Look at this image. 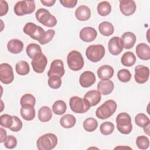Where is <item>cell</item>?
<instances>
[{
	"label": "cell",
	"instance_id": "1",
	"mask_svg": "<svg viewBox=\"0 0 150 150\" xmlns=\"http://www.w3.org/2000/svg\"><path fill=\"white\" fill-rule=\"evenodd\" d=\"M117 107V104L114 100H108L97 108L96 115L99 119L105 120L114 114Z\"/></svg>",
	"mask_w": 150,
	"mask_h": 150
},
{
	"label": "cell",
	"instance_id": "2",
	"mask_svg": "<svg viewBox=\"0 0 150 150\" xmlns=\"http://www.w3.org/2000/svg\"><path fill=\"white\" fill-rule=\"evenodd\" d=\"M57 137L53 133H47L40 136L36 141L39 150H51L57 144Z\"/></svg>",
	"mask_w": 150,
	"mask_h": 150
},
{
	"label": "cell",
	"instance_id": "3",
	"mask_svg": "<svg viewBox=\"0 0 150 150\" xmlns=\"http://www.w3.org/2000/svg\"><path fill=\"white\" fill-rule=\"evenodd\" d=\"M117 128L118 131L122 134H128L132 130L131 118L130 115L127 112H121L118 114L115 119Z\"/></svg>",
	"mask_w": 150,
	"mask_h": 150
},
{
	"label": "cell",
	"instance_id": "4",
	"mask_svg": "<svg viewBox=\"0 0 150 150\" xmlns=\"http://www.w3.org/2000/svg\"><path fill=\"white\" fill-rule=\"evenodd\" d=\"M37 21L45 26L53 28L57 24V19L54 16L45 8H39L35 13Z\"/></svg>",
	"mask_w": 150,
	"mask_h": 150
},
{
	"label": "cell",
	"instance_id": "5",
	"mask_svg": "<svg viewBox=\"0 0 150 150\" xmlns=\"http://www.w3.org/2000/svg\"><path fill=\"white\" fill-rule=\"evenodd\" d=\"M67 63L69 69L74 71L81 70L84 64L82 54L77 50H72L69 53L67 56Z\"/></svg>",
	"mask_w": 150,
	"mask_h": 150
},
{
	"label": "cell",
	"instance_id": "6",
	"mask_svg": "<svg viewBox=\"0 0 150 150\" xmlns=\"http://www.w3.org/2000/svg\"><path fill=\"white\" fill-rule=\"evenodd\" d=\"M105 48L103 45H91L88 46L86 50V56L87 58L93 63L100 61L104 56Z\"/></svg>",
	"mask_w": 150,
	"mask_h": 150
},
{
	"label": "cell",
	"instance_id": "7",
	"mask_svg": "<svg viewBox=\"0 0 150 150\" xmlns=\"http://www.w3.org/2000/svg\"><path fill=\"white\" fill-rule=\"evenodd\" d=\"M69 105L71 111L77 114L85 113L91 107L84 98H82L78 96H73L70 98Z\"/></svg>",
	"mask_w": 150,
	"mask_h": 150
},
{
	"label": "cell",
	"instance_id": "8",
	"mask_svg": "<svg viewBox=\"0 0 150 150\" xmlns=\"http://www.w3.org/2000/svg\"><path fill=\"white\" fill-rule=\"evenodd\" d=\"M33 1H20L14 6V12L17 16H23L33 13L35 10Z\"/></svg>",
	"mask_w": 150,
	"mask_h": 150
},
{
	"label": "cell",
	"instance_id": "9",
	"mask_svg": "<svg viewBox=\"0 0 150 150\" xmlns=\"http://www.w3.org/2000/svg\"><path fill=\"white\" fill-rule=\"evenodd\" d=\"M14 74L12 66L6 63L0 64V80L5 84H8L13 81Z\"/></svg>",
	"mask_w": 150,
	"mask_h": 150
},
{
	"label": "cell",
	"instance_id": "10",
	"mask_svg": "<svg viewBox=\"0 0 150 150\" xmlns=\"http://www.w3.org/2000/svg\"><path fill=\"white\" fill-rule=\"evenodd\" d=\"M31 64L35 72L42 73L47 64V57L42 53H38L32 59Z\"/></svg>",
	"mask_w": 150,
	"mask_h": 150
},
{
	"label": "cell",
	"instance_id": "11",
	"mask_svg": "<svg viewBox=\"0 0 150 150\" xmlns=\"http://www.w3.org/2000/svg\"><path fill=\"white\" fill-rule=\"evenodd\" d=\"M149 76V69L144 65H138L135 67L134 78L137 83L144 84L146 83Z\"/></svg>",
	"mask_w": 150,
	"mask_h": 150
},
{
	"label": "cell",
	"instance_id": "12",
	"mask_svg": "<svg viewBox=\"0 0 150 150\" xmlns=\"http://www.w3.org/2000/svg\"><path fill=\"white\" fill-rule=\"evenodd\" d=\"M64 63L60 59H55L51 63L50 69L47 72V76H58L60 77L64 74Z\"/></svg>",
	"mask_w": 150,
	"mask_h": 150
},
{
	"label": "cell",
	"instance_id": "13",
	"mask_svg": "<svg viewBox=\"0 0 150 150\" xmlns=\"http://www.w3.org/2000/svg\"><path fill=\"white\" fill-rule=\"evenodd\" d=\"M108 48L110 53L114 56L121 53L123 50V45L120 37L114 36L111 38L108 43Z\"/></svg>",
	"mask_w": 150,
	"mask_h": 150
},
{
	"label": "cell",
	"instance_id": "14",
	"mask_svg": "<svg viewBox=\"0 0 150 150\" xmlns=\"http://www.w3.org/2000/svg\"><path fill=\"white\" fill-rule=\"evenodd\" d=\"M137 5L133 0H122L120 1V9L122 14L125 16H130L136 11Z\"/></svg>",
	"mask_w": 150,
	"mask_h": 150
},
{
	"label": "cell",
	"instance_id": "15",
	"mask_svg": "<svg viewBox=\"0 0 150 150\" xmlns=\"http://www.w3.org/2000/svg\"><path fill=\"white\" fill-rule=\"evenodd\" d=\"M97 36L96 30L93 27L87 26L82 28L80 31L79 36L81 40L84 42H91L95 40Z\"/></svg>",
	"mask_w": 150,
	"mask_h": 150
},
{
	"label": "cell",
	"instance_id": "16",
	"mask_svg": "<svg viewBox=\"0 0 150 150\" xmlns=\"http://www.w3.org/2000/svg\"><path fill=\"white\" fill-rule=\"evenodd\" d=\"M96 76L91 71H85L82 73L79 78V83L81 87L88 88L95 83Z\"/></svg>",
	"mask_w": 150,
	"mask_h": 150
},
{
	"label": "cell",
	"instance_id": "17",
	"mask_svg": "<svg viewBox=\"0 0 150 150\" xmlns=\"http://www.w3.org/2000/svg\"><path fill=\"white\" fill-rule=\"evenodd\" d=\"M114 88V83L110 79L101 80L97 86V90L101 94L104 96L108 95L111 93Z\"/></svg>",
	"mask_w": 150,
	"mask_h": 150
},
{
	"label": "cell",
	"instance_id": "18",
	"mask_svg": "<svg viewBox=\"0 0 150 150\" xmlns=\"http://www.w3.org/2000/svg\"><path fill=\"white\" fill-rule=\"evenodd\" d=\"M84 98L88 102L90 107H93L100 103L101 100V94L98 90H90L85 94Z\"/></svg>",
	"mask_w": 150,
	"mask_h": 150
},
{
	"label": "cell",
	"instance_id": "19",
	"mask_svg": "<svg viewBox=\"0 0 150 150\" xmlns=\"http://www.w3.org/2000/svg\"><path fill=\"white\" fill-rule=\"evenodd\" d=\"M137 56L142 60H149L150 59V48L148 45L141 43L137 45L135 49Z\"/></svg>",
	"mask_w": 150,
	"mask_h": 150
},
{
	"label": "cell",
	"instance_id": "20",
	"mask_svg": "<svg viewBox=\"0 0 150 150\" xmlns=\"http://www.w3.org/2000/svg\"><path fill=\"white\" fill-rule=\"evenodd\" d=\"M121 40L124 48L129 49L132 48L136 42V36L131 32H127L123 33L121 37Z\"/></svg>",
	"mask_w": 150,
	"mask_h": 150
},
{
	"label": "cell",
	"instance_id": "21",
	"mask_svg": "<svg viewBox=\"0 0 150 150\" xmlns=\"http://www.w3.org/2000/svg\"><path fill=\"white\" fill-rule=\"evenodd\" d=\"M114 70L110 65H103L100 66L97 71V74L99 79L101 80L110 79L114 75Z\"/></svg>",
	"mask_w": 150,
	"mask_h": 150
},
{
	"label": "cell",
	"instance_id": "22",
	"mask_svg": "<svg viewBox=\"0 0 150 150\" xmlns=\"http://www.w3.org/2000/svg\"><path fill=\"white\" fill-rule=\"evenodd\" d=\"M23 49V43L18 39H11L7 43V49L12 54L20 53Z\"/></svg>",
	"mask_w": 150,
	"mask_h": 150
},
{
	"label": "cell",
	"instance_id": "23",
	"mask_svg": "<svg viewBox=\"0 0 150 150\" xmlns=\"http://www.w3.org/2000/svg\"><path fill=\"white\" fill-rule=\"evenodd\" d=\"M75 16L79 21H87L91 16L90 9L86 5H80L76 9L75 11Z\"/></svg>",
	"mask_w": 150,
	"mask_h": 150
},
{
	"label": "cell",
	"instance_id": "24",
	"mask_svg": "<svg viewBox=\"0 0 150 150\" xmlns=\"http://www.w3.org/2000/svg\"><path fill=\"white\" fill-rule=\"evenodd\" d=\"M22 117L26 121H31L35 117V110L34 106L23 105L20 110Z\"/></svg>",
	"mask_w": 150,
	"mask_h": 150
},
{
	"label": "cell",
	"instance_id": "25",
	"mask_svg": "<svg viewBox=\"0 0 150 150\" xmlns=\"http://www.w3.org/2000/svg\"><path fill=\"white\" fill-rule=\"evenodd\" d=\"M100 33L104 36H109L112 35L114 31V28L112 24L107 21H104L98 25Z\"/></svg>",
	"mask_w": 150,
	"mask_h": 150
},
{
	"label": "cell",
	"instance_id": "26",
	"mask_svg": "<svg viewBox=\"0 0 150 150\" xmlns=\"http://www.w3.org/2000/svg\"><path fill=\"white\" fill-rule=\"evenodd\" d=\"M52 117V110L48 106H43L38 111V118L42 122H48Z\"/></svg>",
	"mask_w": 150,
	"mask_h": 150
},
{
	"label": "cell",
	"instance_id": "27",
	"mask_svg": "<svg viewBox=\"0 0 150 150\" xmlns=\"http://www.w3.org/2000/svg\"><path fill=\"white\" fill-rule=\"evenodd\" d=\"M76 122V118L74 115L70 114L64 115L60 119V124L61 126L64 128H72L74 126Z\"/></svg>",
	"mask_w": 150,
	"mask_h": 150
},
{
	"label": "cell",
	"instance_id": "28",
	"mask_svg": "<svg viewBox=\"0 0 150 150\" xmlns=\"http://www.w3.org/2000/svg\"><path fill=\"white\" fill-rule=\"evenodd\" d=\"M136 60V57L134 53L128 51L122 54L121 58V62L124 66L131 67L135 63Z\"/></svg>",
	"mask_w": 150,
	"mask_h": 150
},
{
	"label": "cell",
	"instance_id": "29",
	"mask_svg": "<svg viewBox=\"0 0 150 150\" xmlns=\"http://www.w3.org/2000/svg\"><path fill=\"white\" fill-rule=\"evenodd\" d=\"M97 11L100 16H105L110 13L111 11V6L108 1H102L98 4Z\"/></svg>",
	"mask_w": 150,
	"mask_h": 150
},
{
	"label": "cell",
	"instance_id": "30",
	"mask_svg": "<svg viewBox=\"0 0 150 150\" xmlns=\"http://www.w3.org/2000/svg\"><path fill=\"white\" fill-rule=\"evenodd\" d=\"M15 70L20 76H25L30 71V67L28 62L24 60L19 61L15 65Z\"/></svg>",
	"mask_w": 150,
	"mask_h": 150
},
{
	"label": "cell",
	"instance_id": "31",
	"mask_svg": "<svg viewBox=\"0 0 150 150\" xmlns=\"http://www.w3.org/2000/svg\"><path fill=\"white\" fill-rule=\"evenodd\" d=\"M67 105L66 103L61 100L56 101L52 105V111L56 115H62L66 112Z\"/></svg>",
	"mask_w": 150,
	"mask_h": 150
},
{
	"label": "cell",
	"instance_id": "32",
	"mask_svg": "<svg viewBox=\"0 0 150 150\" xmlns=\"http://www.w3.org/2000/svg\"><path fill=\"white\" fill-rule=\"evenodd\" d=\"M83 126L86 131L91 132L97 129L98 127V122L95 118L90 117L83 121Z\"/></svg>",
	"mask_w": 150,
	"mask_h": 150
},
{
	"label": "cell",
	"instance_id": "33",
	"mask_svg": "<svg viewBox=\"0 0 150 150\" xmlns=\"http://www.w3.org/2000/svg\"><path fill=\"white\" fill-rule=\"evenodd\" d=\"M26 52L27 55L32 59L38 53H42L40 46L36 43L29 44L26 48Z\"/></svg>",
	"mask_w": 150,
	"mask_h": 150
},
{
	"label": "cell",
	"instance_id": "34",
	"mask_svg": "<svg viewBox=\"0 0 150 150\" xmlns=\"http://www.w3.org/2000/svg\"><path fill=\"white\" fill-rule=\"evenodd\" d=\"M114 125L109 121L103 122L100 126V132L104 135H108L111 134L114 130Z\"/></svg>",
	"mask_w": 150,
	"mask_h": 150
},
{
	"label": "cell",
	"instance_id": "35",
	"mask_svg": "<svg viewBox=\"0 0 150 150\" xmlns=\"http://www.w3.org/2000/svg\"><path fill=\"white\" fill-rule=\"evenodd\" d=\"M135 122L138 127L143 128L150 124V120L145 114L139 113L135 117Z\"/></svg>",
	"mask_w": 150,
	"mask_h": 150
},
{
	"label": "cell",
	"instance_id": "36",
	"mask_svg": "<svg viewBox=\"0 0 150 150\" xmlns=\"http://www.w3.org/2000/svg\"><path fill=\"white\" fill-rule=\"evenodd\" d=\"M20 104L21 106H23V105L35 106L36 104V98L32 94L27 93L22 96L20 100Z\"/></svg>",
	"mask_w": 150,
	"mask_h": 150
},
{
	"label": "cell",
	"instance_id": "37",
	"mask_svg": "<svg viewBox=\"0 0 150 150\" xmlns=\"http://www.w3.org/2000/svg\"><path fill=\"white\" fill-rule=\"evenodd\" d=\"M136 145L140 149H146L149 146V139L144 135L138 136L136 139Z\"/></svg>",
	"mask_w": 150,
	"mask_h": 150
},
{
	"label": "cell",
	"instance_id": "38",
	"mask_svg": "<svg viewBox=\"0 0 150 150\" xmlns=\"http://www.w3.org/2000/svg\"><path fill=\"white\" fill-rule=\"evenodd\" d=\"M117 77L118 80L123 83H127L130 81L132 75L130 71L125 69L120 70L117 73Z\"/></svg>",
	"mask_w": 150,
	"mask_h": 150
},
{
	"label": "cell",
	"instance_id": "39",
	"mask_svg": "<svg viewBox=\"0 0 150 150\" xmlns=\"http://www.w3.org/2000/svg\"><path fill=\"white\" fill-rule=\"evenodd\" d=\"M47 83L50 88L53 89H57L62 84L61 77L58 76H51L49 77Z\"/></svg>",
	"mask_w": 150,
	"mask_h": 150
},
{
	"label": "cell",
	"instance_id": "40",
	"mask_svg": "<svg viewBox=\"0 0 150 150\" xmlns=\"http://www.w3.org/2000/svg\"><path fill=\"white\" fill-rule=\"evenodd\" d=\"M13 124V116L5 114L0 117V124L1 127L9 128Z\"/></svg>",
	"mask_w": 150,
	"mask_h": 150
},
{
	"label": "cell",
	"instance_id": "41",
	"mask_svg": "<svg viewBox=\"0 0 150 150\" xmlns=\"http://www.w3.org/2000/svg\"><path fill=\"white\" fill-rule=\"evenodd\" d=\"M38 25H35L32 22H28L24 26L23 31L26 35H29L30 37L32 35H33L35 33L38 28Z\"/></svg>",
	"mask_w": 150,
	"mask_h": 150
},
{
	"label": "cell",
	"instance_id": "42",
	"mask_svg": "<svg viewBox=\"0 0 150 150\" xmlns=\"http://www.w3.org/2000/svg\"><path fill=\"white\" fill-rule=\"evenodd\" d=\"M55 35V30L53 29H49L45 32V36L39 42L40 44L43 45L49 43Z\"/></svg>",
	"mask_w": 150,
	"mask_h": 150
},
{
	"label": "cell",
	"instance_id": "43",
	"mask_svg": "<svg viewBox=\"0 0 150 150\" xmlns=\"http://www.w3.org/2000/svg\"><path fill=\"white\" fill-rule=\"evenodd\" d=\"M22 128V122L17 116H13V124L9 128L13 132H18Z\"/></svg>",
	"mask_w": 150,
	"mask_h": 150
},
{
	"label": "cell",
	"instance_id": "44",
	"mask_svg": "<svg viewBox=\"0 0 150 150\" xmlns=\"http://www.w3.org/2000/svg\"><path fill=\"white\" fill-rule=\"evenodd\" d=\"M17 139L16 138L12 135H9L8 136L6 141L4 142V146L8 149H13L17 145Z\"/></svg>",
	"mask_w": 150,
	"mask_h": 150
},
{
	"label": "cell",
	"instance_id": "45",
	"mask_svg": "<svg viewBox=\"0 0 150 150\" xmlns=\"http://www.w3.org/2000/svg\"><path fill=\"white\" fill-rule=\"evenodd\" d=\"M45 35V31L40 26H38L35 33L30 36L31 38L39 42Z\"/></svg>",
	"mask_w": 150,
	"mask_h": 150
},
{
	"label": "cell",
	"instance_id": "46",
	"mask_svg": "<svg viewBox=\"0 0 150 150\" xmlns=\"http://www.w3.org/2000/svg\"><path fill=\"white\" fill-rule=\"evenodd\" d=\"M59 2L64 7L68 8H74L77 4V0H60Z\"/></svg>",
	"mask_w": 150,
	"mask_h": 150
},
{
	"label": "cell",
	"instance_id": "47",
	"mask_svg": "<svg viewBox=\"0 0 150 150\" xmlns=\"http://www.w3.org/2000/svg\"><path fill=\"white\" fill-rule=\"evenodd\" d=\"M0 16L6 15L8 11V4L5 1H0Z\"/></svg>",
	"mask_w": 150,
	"mask_h": 150
},
{
	"label": "cell",
	"instance_id": "48",
	"mask_svg": "<svg viewBox=\"0 0 150 150\" xmlns=\"http://www.w3.org/2000/svg\"><path fill=\"white\" fill-rule=\"evenodd\" d=\"M0 134H1V139H0V142L1 143H2V142H4L8 136H7V134H6V131L5 129H4L3 128L1 127L0 128Z\"/></svg>",
	"mask_w": 150,
	"mask_h": 150
},
{
	"label": "cell",
	"instance_id": "49",
	"mask_svg": "<svg viewBox=\"0 0 150 150\" xmlns=\"http://www.w3.org/2000/svg\"><path fill=\"white\" fill-rule=\"evenodd\" d=\"M40 2L45 6H52L56 2L55 0H40Z\"/></svg>",
	"mask_w": 150,
	"mask_h": 150
},
{
	"label": "cell",
	"instance_id": "50",
	"mask_svg": "<svg viewBox=\"0 0 150 150\" xmlns=\"http://www.w3.org/2000/svg\"><path fill=\"white\" fill-rule=\"evenodd\" d=\"M149 126H150V124H148V125L143 127L144 132L148 135H149Z\"/></svg>",
	"mask_w": 150,
	"mask_h": 150
}]
</instances>
